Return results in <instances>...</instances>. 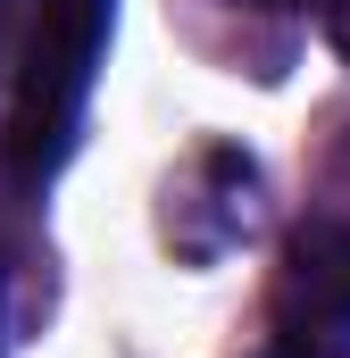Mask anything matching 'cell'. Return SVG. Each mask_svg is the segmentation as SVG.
<instances>
[{
    "mask_svg": "<svg viewBox=\"0 0 350 358\" xmlns=\"http://www.w3.org/2000/svg\"><path fill=\"white\" fill-rule=\"evenodd\" d=\"M108 25H117V0H34L25 8L8 92H0V167H8L17 192H42L76 159Z\"/></svg>",
    "mask_w": 350,
    "mask_h": 358,
    "instance_id": "6da1fadb",
    "label": "cell"
},
{
    "mask_svg": "<svg viewBox=\"0 0 350 358\" xmlns=\"http://www.w3.org/2000/svg\"><path fill=\"white\" fill-rule=\"evenodd\" d=\"M267 358H350V217H300L284 234Z\"/></svg>",
    "mask_w": 350,
    "mask_h": 358,
    "instance_id": "7a4b0ae2",
    "label": "cell"
},
{
    "mask_svg": "<svg viewBox=\"0 0 350 358\" xmlns=\"http://www.w3.org/2000/svg\"><path fill=\"white\" fill-rule=\"evenodd\" d=\"M267 217V176L242 142H200L159 192V234L183 267H217L234 259Z\"/></svg>",
    "mask_w": 350,
    "mask_h": 358,
    "instance_id": "3957f363",
    "label": "cell"
},
{
    "mask_svg": "<svg viewBox=\"0 0 350 358\" xmlns=\"http://www.w3.org/2000/svg\"><path fill=\"white\" fill-rule=\"evenodd\" d=\"M317 25H326V42L350 59V0H317Z\"/></svg>",
    "mask_w": 350,
    "mask_h": 358,
    "instance_id": "277c9868",
    "label": "cell"
},
{
    "mask_svg": "<svg viewBox=\"0 0 350 358\" xmlns=\"http://www.w3.org/2000/svg\"><path fill=\"white\" fill-rule=\"evenodd\" d=\"M8 59H17V0H0V92H8Z\"/></svg>",
    "mask_w": 350,
    "mask_h": 358,
    "instance_id": "5b68a950",
    "label": "cell"
},
{
    "mask_svg": "<svg viewBox=\"0 0 350 358\" xmlns=\"http://www.w3.org/2000/svg\"><path fill=\"white\" fill-rule=\"evenodd\" d=\"M0 358H8V267H0Z\"/></svg>",
    "mask_w": 350,
    "mask_h": 358,
    "instance_id": "8992f818",
    "label": "cell"
}]
</instances>
